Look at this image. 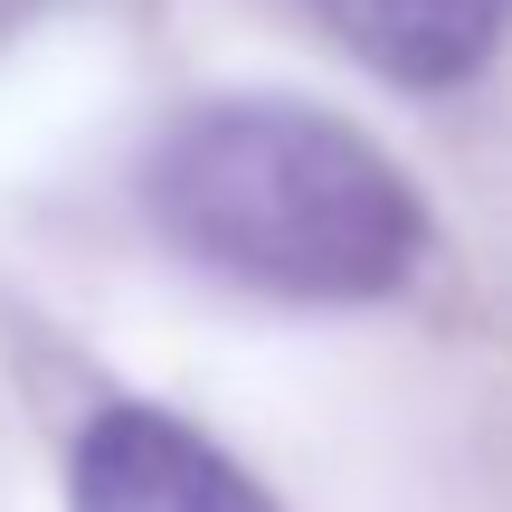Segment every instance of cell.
I'll list each match as a JSON object with an SVG mask.
<instances>
[{
	"label": "cell",
	"instance_id": "cell-3",
	"mask_svg": "<svg viewBox=\"0 0 512 512\" xmlns=\"http://www.w3.org/2000/svg\"><path fill=\"white\" fill-rule=\"evenodd\" d=\"M313 19L408 95H446L484 76L512 38V0H313Z\"/></svg>",
	"mask_w": 512,
	"mask_h": 512
},
{
	"label": "cell",
	"instance_id": "cell-2",
	"mask_svg": "<svg viewBox=\"0 0 512 512\" xmlns=\"http://www.w3.org/2000/svg\"><path fill=\"white\" fill-rule=\"evenodd\" d=\"M76 512H266V494L171 408H95V427L76 437L67 465Z\"/></svg>",
	"mask_w": 512,
	"mask_h": 512
},
{
	"label": "cell",
	"instance_id": "cell-1",
	"mask_svg": "<svg viewBox=\"0 0 512 512\" xmlns=\"http://www.w3.org/2000/svg\"><path fill=\"white\" fill-rule=\"evenodd\" d=\"M143 209L190 266L285 304H380L427 256L408 171L294 95L190 105L143 162Z\"/></svg>",
	"mask_w": 512,
	"mask_h": 512
},
{
	"label": "cell",
	"instance_id": "cell-4",
	"mask_svg": "<svg viewBox=\"0 0 512 512\" xmlns=\"http://www.w3.org/2000/svg\"><path fill=\"white\" fill-rule=\"evenodd\" d=\"M0 10H10V0H0Z\"/></svg>",
	"mask_w": 512,
	"mask_h": 512
}]
</instances>
